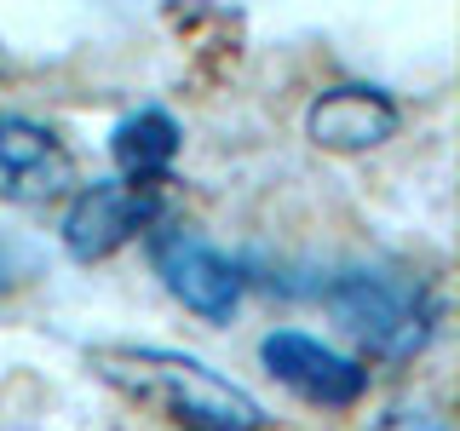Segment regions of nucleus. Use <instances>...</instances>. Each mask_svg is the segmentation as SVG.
Here are the masks:
<instances>
[{
	"label": "nucleus",
	"instance_id": "1",
	"mask_svg": "<svg viewBox=\"0 0 460 431\" xmlns=\"http://www.w3.org/2000/svg\"><path fill=\"white\" fill-rule=\"evenodd\" d=\"M93 368L115 391L150 402V409H162L167 420H179L190 431H259L265 426V409L236 380L213 374L196 356L155 351V345H98Z\"/></svg>",
	"mask_w": 460,
	"mask_h": 431
},
{
	"label": "nucleus",
	"instance_id": "2",
	"mask_svg": "<svg viewBox=\"0 0 460 431\" xmlns=\"http://www.w3.org/2000/svg\"><path fill=\"white\" fill-rule=\"evenodd\" d=\"M323 305L368 356L409 363L438 334V294L414 270H340L323 287Z\"/></svg>",
	"mask_w": 460,
	"mask_h": 431
},
{
	"label": "nucleus",
	"instance_id": "3",
	"mask_svg": "<svg viewBox=\"0 0 460 431\" xmlns=\"http://www.w3.org/2000/svg\"><path fill=\"white\" fill-rule=\"evenodd\" d=\"M144 248H150V265L162 277V287L184 311H196L201 322H225L242 305V265L225 259L208 236H196L190 224L155 219L144 230Z\"/></svg>",
	"mask_w": 460,
	"mask_h": 431
},
{
	"label": "nucleus",
	"instance_id": "4",
	"mask_svg": "<svg viewBox=\"0 0 460 431\" xmlns=\"http://www.w3.org/2000/svg\"><path fill=\"white\" fill-rule=\"evenodd\" d=\"M155 219H162V184L93 179L75 190V201L64 213V248H69V259L93 265V259H110L115 248L144 236Z\"/></svg>",
	"mask_w": 460,
	"mask_h": 431
},
{
	"label": "nucleus",
	"instance_id": "5",
	"mask_svg": "<svg viewBox=\"0 0 460 431\" xmlns=\"http://www.w3.org/2000/svg\"><path fill=\"white\" fill-rule=\"evenodd\" d=\"M259 356H265V368L277 374L288 391L316 402V409H351V402L368 391V368L363 363L340 356L334 345H323V339H311V334H294V328L265 334Z\"/></svg>",
	"mask_w": 460,
	"mask_h": 431
},
{
	"label": "nucleus",
	"instance_id": "6",
	"mask_svg": "<svg viewBox=\"0 0 460 431\" xmlns=\"http://www.w3.org/2000/svg\"><path fill=\"white\" fill-rule=\"evenodd\" d=\"M75 184V155L58 144L52 127L29 115H0V201L40 207Z\"/></svg>",
	"mask_w": 460,
	"mask_h": 431
},
{
	"label": "nucleus",
	"instance_id": "7",
	"mask_svg": "<svg viewBox=\"0 0 460 431\" xmlns=\"http://www.w3.org/2000/svg\"><path fill=\"white\" fill-rule=\"evenodd\" d=\"M305 133L316 150L357 155V150H374V144H385L397 133V104L380 86H328V92L311 98Z\"/></svg>",
	"mask_w": 460,
	"mask_h": 431
},
{
	"label": "nucleus",
	"instance_id": "8",
	"mask_svg": "<svg viewBox=\"0 0 460 431\" xmlns=\"http://www.w3.org/2000/svg\"><path fill=\"white\" fill-rule=\"evenodd\" d=\"M110 155L127 184H162L179 162V121L167 110H133L127 121H115Z\"/></svg>",
	"mask_w": 460,
	"mask_h": 431
},
{
	"label": "nucleus",
	"instance_id": "9",
	"mask_svg": "<svg viewBox=\"0 0 460 431\" xmlns=\"http://www.w3.org/2000/svg\"><path fill=\"white\" fill-rule=\"evenodd\" d=\"M368 431H449V420H443L438 409H392V414H380Z\"/></svg>",
	"mask_w": 460,
	"mask_h": 431
}]
</instances>
